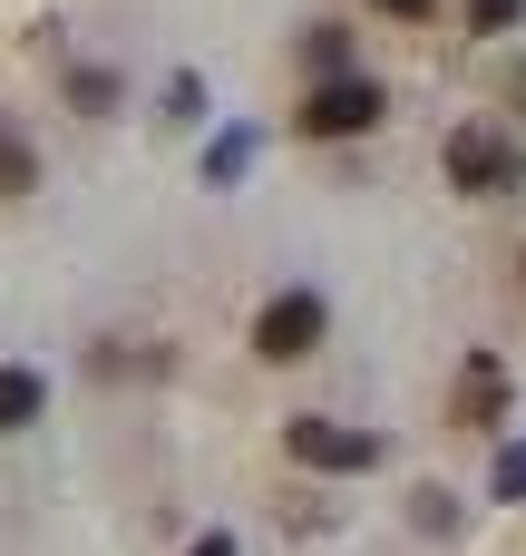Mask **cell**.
I'll return each mask as SVG.
<instances>
[{
  "instance_id": "cell-1",
  "label": "cell",
  "mask_w": 526,
  "mask_h": 556,
  "mask_svg": "<svg viewBox=\"0 0 526 556\" xmlns=\"http://www.w3.org/2000/svg\"><path fill=\"white\" fill-rule=\"evenodd\" d=\"M381 78H322L312 98H303V137H371L381 127Z\"/></svg>"
},
{
  "instance_id": "cell-2",
  "label": "cell",
  "mask_w": 526,
  "mask_h": 556,
  "mask_svg": "<svg viewBox=\"0 0 526 556\" xmlns=\"http://www.w3.org/2000/svg\"><path fill=\"white\" fill-rule=\"evenodd\" d=\"M449 186H469V195H508V186H526V156L498 137V127H459V137H449Z\"/></svg>"
},
{
  "instance_id": "cell-3",
  "label": "cell",
  "mask_w": 526,
  "mask_h": 556,
  "mask_svg": "<svg viewBox=\"0 0 526 556\" xmlns=\"http://www.w3.org/2000/svg\"><path fill=\"white\" fill-rule=\"evenodd\" d=\"M322 293H273L264 313H254V352L264 362H303V352H322Z\"/></svg>"
},
{
  "instance_id": "cell-4",
  "label": "cell",
  "mask_w": 526,
  "mask_h": 556,
  "mask_svg": "<svg viewBox=\"0 0 526 556\" xmlns=\"http://www.w3.org/2000/svg\"><path fill=\"white\" fill-rule=\"evenodd\" d=\"M283 450H293L303 469H371V459H381V440H371V430H342V420H293Z\"/></svg>"
},
{
  "instance_id": "cell-5",
  "label": "cell",
  "mask_w": 526,
  "mask_h": 556,
  "mask_svg": "<svg viewBox=\"0 0 526 556\" xmlns=\"http://www.w3.org/2000/svg\"><path fill=\"white\" fill-rule=\"evenodd\" d=\"M498 410H508L498 362H469V371H459V420H469V430H498Z\"/></svg>"
},
{
  "instance_id": "cell-6",
  "label": "cell",
  "mask_w": 526,
  "mask_h": 556,
  "mask_svg": "<svg viewBox=\"0 0 526 556\" xmlns=\"http://www.w3.org/2000/svg\"><path fill=\"white\" fill-rule=\"evenodd\" d=\"M49 410V391H39V371H0V430H29Z\"/></svg>"
},
{
  "instance_id": "cell-7",
  "label": "cell",
  "mask_w": 526,
  "mask_h": 556,
  "mask_svg": "<svg viewBox=\"0 0 526 556\" xmlns=\"http://www.w3.org/2000/svg\"><path fill=\"white\" fill-rule=\"evenodd\" d=\"M526 20V0H469V29H478V39H498V29H517Z\"/></svg>"
},
{
  "instance_id": "cell-8",
  "label": "cell",
  "mask_w": 526,
  "mask_h": 556,
  "mask_svg": "<svg viewBox=\"0 0 526 556\" xmlns=\"http://www.w3.org/2000/svg\"><path fill=\"white\" fill-rule=\"evenodd\" d=\"M303 59H312L322 78H342V59H351V39H342V29H312V39H303Z\"/></svg>"
},
{
  "instance_id": "cell-9",
  "label": "cell",
  "mask_w": 526,
  "mask_h": 556,
  "mask_svg": "<svg viewBox=\"0 0 526 556\" xmlns=\"http://www.w3.org/2000/svg\"><path fill=\"white\" fill-rule=\"evenodd\" d=\"M20 186H29V147L0 127V195H20Z\"/></svg>"
},
{
  "instance_id": "cell-10",
  "label": "cell",
  "mask_w": 526,
  "mask_h": 556,
  "mask_svg": "<svg viewBox=\"0 0 526 556\" xmlns=\"http://www.w3.org/2000/svg\"><path fill=\"white\" fill-rule=\"evenodd\" d=\"M498 498H526V450H508V459H498Z\"/></svg>"
},
{
  "instance_id": "cell-11",
  "label": "cell",
  "mask_w": 526,
  "mask_h": 556,
  "mask_svg": "<svg viewBox=\"0 0 526 556\" xmlns=\"http://www.w3.org/2000/svg\"><path fill=\"white\" fill-rule=\"evenodd\" d=\"M371 10H390V20H429L439 0H371Z\"/></svg>"
},
{
  "instance_id": "cell-12",
  "label": "cell",
  "mask_w": 526,
  "mask_h": 556,
  "mask_svg": "<svg viewBox=\"0 0 526 556\" xmlns=\"http://www.w3.org/2000/svg\"><path fill=\"white\" fill-rule=\"evenodd\" d=\"M195 556H234V538H205V547H195Z\"/></svg>"
},
{
  "instance_id": "cell-13",
  "label": "cell",
  "mask_w": 526,
  "mask_h": 556,
  "mask_svg": "<svg viewBox=\"0 0 526 556\" xmlns=\"http://www.w3.org/2000/svg\"><path fill=\"white\" fill-rule=\"evenodd\" d=\"M517 264H526V254H517Z\"/></svg>"
}]
</instances>
